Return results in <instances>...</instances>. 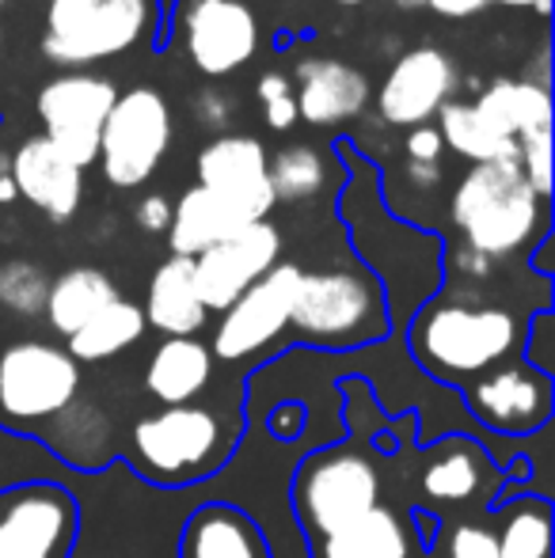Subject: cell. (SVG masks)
<instances>
[{"mask_svg":"<svg viewBox=\"0 0 555 558\" xmlns=\"http://www.w3.org/2000/svg\"><path fill=\"white\" fill-rule=\"evenodd\" d=\"M293 498L304 529L324 539L381 506V475L370 456L354 448H327L301 463Z\"/></svg>","mask_w":555,"mask_h":558,"instance_id":"obj_7","label":"cell"},{"mask_svg":"<svg viewBox=\"0 0 555 558\" xmlns=\"http://www.w3.org/2000/svg\"><path fill=\"white\" fill-rule=\"evenodd\" d=\"M111 301H119V289L96 266H73V270L58 274L46 289V319L58 335H76L96 312H104Z\"/></svg>","mask_w":555,"mask_h":558,"instance_id":"obj_23","label":"cell"},{"mask_svg":"<svg viewBox=\"0 0 555 558\" xmlns=\"http://www.w3.org/2000/svg\"><path fill=\"white\" fill-rule=\"evenodd\" d=\"M403 153H408V163H442V133H437L434 122L426 125H415V130L408 133V141H403Z\"/></svg>","mask_w":555,"mask_h":558,"instance_id":"obj_35","label":"cell"},{"mask_svg":"<svg viewBox=\"0 0 555 558\" xmlns=\"http://www.w3.org/2000/svg\"><path fill=\"white\" fill-rule=\"evenodd\" d=\"M0 43H4V31H0Z\"/></svg>","mask_w":555,"mask_h":558,"instance_id":"obj_44","label":"cell"},{"mask_svg":"<svg viewBox=\"0 0 555 558\" xmlns=\"http://www.w3.org/2000/svg\"><path fill=\"white\" fill-rule=\"evenodd\" d=\"M260 99H263V111H267V125L270 130H293L301 118H297V96H293V84L289 76L281 73H263L260 76Z\"/></svg>","mask_w":555,"mask_h":558,"instance_id":"obj_33","label":"cell"},{"mask_svg":"<svg viewBox=\"0 0 555 558\" xmlns=\"http://www.w3.org/2000/svg\"><path fill=\"white\" fill-rule=\"evenodd\" d=\"M0 4H4V0H0Z\"/></svg>","mask_w":555,"mask_h":558,"instance_id":"obj_45","label":"cell"},{"mask_svg":"<svg viewBox=\"0 0 555 558\" xmlns=\"http://www.w3.org/2000/svg\"><path fill=\"white\" fill-rule=\"evenodd\" d=\"M171 148V107L156 88L119 92L99 130V168L107 183L134 191L153 179Z\"/></svg>","mask_w":555,"mask_h":558,"instance_id":"obj_6","label":"cell"},{"mask_svg":"<svg viewBox=\"0 0 555 558\" xmlns=\"http://www.w3.org/2000/svg\"><path fill=\"white\" fill-rule=\"evenodd\" d=\"M153 27V0H50L46 8V61L84 69L141 46Z\"/></svg>","mask_w":555,"mask_h":558,"instance_id":"obj_3","label":"cell"},{"mask_svg":"<svg viewBox=\"0 0 555 558\" xmlns=\"http://www.w3.org/2000/svg\"><path fill=\"white\" fill-rule=\"evenodd\" d=\"M487 4H503V8H533V12L548 15L552 12V0H487Z\"/></svg>","mask_w":555,"mask_h":558,"instance_id":"obj_40","label":"cell"},{"mask_svg":"<svg viewBox=\"0 0 555 558\" xmlns=\"http://www.w3.org/2000/svg\"><path fill=\"white\" fill-rule=\"evenodd\" d=\"M267 221L255 209H248L244 202H232L206 186H191L183 191V198L171 206V225H168V243L171 255L179 258H198L202 251H209L214 243L237 235L240 228Z\"/></svg>","mask_w":555,"mask_h":558,"instance_id":"obj_19","label":"cell"},{"mask_svg":"<svg viewBox=\"0 0 555 558\" xmlns=\"http://www.w3.org/2000/svg\"><path fill=\"white\" fill-rule=\"evenodd\" d=\"M76 506L61 486L31 483L0 494V558H69Z\"/></svg>","mask_w":555,"mask_h":558,"instance_id":"obj_10","label":"cell"},{"mask_svg":"<svg viewBox=\"0 0 555 558\" xmlns=\"http://www.w3.org/2000/svg\"><path fill=\"white\" fill-rule=\"evenodd\" d=\"M15 198H20V194H15L12 175H0V206H12Z\"/></svg>","mask_w":555,"mask_h":558,"instance_id":"obj_41","label":"cell"},{"mask_svg":"<svg viewBox=\"0 0 555 558\" xmlns=\"http://www.w3.org/2000/svg\"><path fill=\"white\" fill-rule=\"evenodd\" d=\"M518 168L526 175V183L536 191V198H552V130L529 133L518 141Z\"/></svg>","mask_w":555,"mask_h":558,"instance_id":"obj_32","label":"cell"},{"mask_svg":"<svg viewBox=\"0 0 555 558\" xmlns=\"http://www.w3.org/2000/svg\"><path fill=\"white\" fill-rule=\"evenodd\" d=\"M468 411L495 434H536L552 418V376L533 365L491 368L468 388Z\"/></svg>","mask_w":555,"mask_h":558,"instance_id":"obj_14","label":"cell"},{"mask_svg":"<svg viewBox=\"0 0 555 558\" xmlns=\"http://www.w3.org/2000/svg\"><path fill=\"white\" fill-rule=\"evenodd\" d=\"M457 88V65L442 46H415L400 53L396 65L388 69L385 84L377 92V114L388 125H426L449 104Z\"/></svg>","mask_w":555,"mask_h":558,"instance_id":"obj_15","label":"cell"},{"mask_svg":"<svg viewBox=\"0 0 555 558\" xmlns=\"http://www.w3.org/2000/svg\"><path fill=\"white\" fill-rule=\"evenodd\" d=\"M408 532L385 506H373L358 521L319 539V558H408Z\"/></svg>","mask_w":555,"mask_h":558,"instance_id":"obj_25","label":"cell"},{"mask_svg":"<svg viewBox=\"0 0 555 558\" xmlns=\"http://www.w3.org/2000/svg\"><path fill=\"white\" fill-rule=\"evenodd\" d=\"M8 175L15 183V194L27 198L50 221H69L81 209L84 171L76 163H69L43 133L23 137V145L8 160Z\"/></svg>","mask_w":555,"mask_h":558,"instance_id":"obj_17","label":"cell"},{"mask_svg":"<svg viewBox=\"0 0 555 558\" xmlns=\"http://www.w3.org/2000/svg\"><path fill=\"white\" fill-rule=\"evenodd\" d=\"M281 258V232L270 221H255L237 235L202 251L194 263V289L206 312H225L248 293Z\"/></svg>","mask_w":555,"mask_h":558,"instance_id":"obj_11","label":"cell"},{"mask_svg":"<svg viewBox=\"0 0 555 558\" xmlns=\"http://www.w3.org/2000/svg\"><path fill=\"white\" fill-rule=\"evenodd\" d=\"M331 163L319 148L312 145H289L281 153L270 156V191H275V202H309L316 194L327 191L331 183Z\"/></svg>","mask_w":555,"mask_h":558,"instance_id":"obj_29","label":"cell"},{"mask_svg":"<svg viewBox=\"0 0 555 558\" xmlns=\"http://www.w3.org/2000/svg\"><path fill=\"white\" fill-rule=\"evenodd\" d=\"M194 114L206 130H225L232 122V99L221 96L217 88H206L194 96Z\"/></svg>","mask_w":555,"mask_h":558,"instance_id":"obj_36","label":"cell"},{"mask_svg":"<svg viewBox=\"0 0 555 558\" xmlns=\"http://www.w3.org/2000/svg\"><path fill=\"white\" fill-rule=\"evenodd\" d=\"M145 327H156L168 338H194L206 327L209 312L202 308L198 289H194V263L191 258H164L148 278L145 293Z\"/></svg>","mask_w":555,"mask_h":558,"instance_id":"obj_20","label":"cell"},{"mask_svg":"<svg viewBox=\"0 0 555 558\" xmlns=\"http://www.w3.org/2000/svg\"><path fill=\"white\" fill-rule=\"evenodd\" d=\"M449 558H498L495 532L483 524H460L449 536Z\"/></svg>","mask_w":555,"mask_h":558,"instance_id":"obj_34","label":"cell"},{"mask_svg":"<svg viewBox=\"0 0 555 558\" xmlns=\"http://www.w3.org/2000/svg\"><path fill=\"white\" fill-rule=\"evenodd\" d=\"M437 133H442L445 148H453V153L472 163L518 160V141H506V137H498V133H491L487 125L475 118L472 104H445L442 111H437Z\"/></svg>","mask_w":555,"mask_h":558,"instance_id":"obj_28","label":"cell"},{"mask_svg":"<svg viewBox=\"0 0 555 558\" xmlns=\"http://www.w3.org/2000/svg\"><path fill=\"white\" fill-rule=\"evenodd\" d=\"M289 327L316 345H362L385 335V296L370 274L316 270L301 274Z\"/></svg>","mask_w":555,"mask_h":558,"instance_id":"obj_4","label":"cell"},{"mask_svg":"<svg viewBox=\"0 0 555 558\" xmlns=\"http://www.w3.org/2000/svg\"><path fill=\"white\" fill-rule=\"evenodd\" d=\"M521 342V324L506 308L475 304H426L411 324V353L430 376L480 380L503 365Z\"/></svg>","mask_w":555,"mask_h":558,"instance_id":"obj_2","label":"cell"},{"mask_svg":"<svg viewBox=\"0 0 555 558\" xmlns=\"http://www.w3.org/2000/svg\"><path fill=\"white\" fill-rule=\"evenodd\" d=\"M186 558H267L263 532L229 506H206L191 517L183 536Z\"/></svg>","mask_w":555,"mask_h":558,"instance_id":"obj_24","label":"cell"},{"mask_svg":"<svg viewBox=\"0 0 555 558\" xmlns=\"http://www.w3.org/2000/svg\"><path fill=\"white\" fill-rule=\"evenodd\" d=\"M214 376V353L198 338H164L145 368V388L156 403L183 407L206 391Z\"/></svg>","mask_w":555,"mask_h":558,"instance_id":"obj_21","label":"cell"},{"mask_svg":"<svg viewBox=\"0 0 555 558\" xmlns=\"http://www.w3.org/2000/svg\"><path fill=\"white\" fill-rule=\"evenodd\" d=\"M498 558H552V506L544 498H518L498 513Z\"/></svg>","mask_w":555,"mask_h":558,"instance_id":"obj_27","label":"cell"},{"mask_svg":"<svg viewBox=\"0 0 555 558\" xmlns=\"http://www.w3.org/2000/svg\"><path fill=\"white\" fill-rule=\"evenodd\" d=\"M183 46L202 76H232L260 50V20L244 0H194L183 12Z\"/></svg>","mask_w":555,"mask_h":558,"instance_id":"obj_13","label":"cell"},{"mask_svg":"<svg viewBox=\"0 0 555 558\" xmlns=\"http://www.w3.org/2000/svg\"><path fill=\"white\" fill-rule=\"evenodd\" d=\"M119 88L96 73H61L43 84L35 99L43 137L76 168H88L99 156V130L111 114Z\"/></svg>","mask_w":555,"mask_h":558,"instance_id":"obj_9","label":"cell"},{"mask_svg":"<svg viewBox=\"0 0 555 558\" xmlns=\"http://www.w3.org/2000/svg\"><path fill=\"white\" fill-rule=\"evenodd\" d=\"M301 266L278 263L270 274H263L240 301H232L221 312V324L214 335V353L221 361H244L270 345L289 327L293 296L301 286Z\"/></svg>","mask_w":555,"mask_h":558,"instance_id":"obj_12","label":"cell"},{"mask_svg":"<svg viewBox=\"0 0 555 558\" xmlns=\"http://www.w3.org/2000/svg\"><path fill=\"white\" fill-rule=\"evenodd\" d=\"M331 4H342V8H358V4H370V0H331Z\"/></svg>","mask_w":555,"mask_h":558,"instance_id":"obj_42","label":"cell"},{"mask_svg":"<svg viewBox=\"0 0 555 558\" xmlns=\"http://www.w3.org/2000/svg\"><path fill=\"white\" fill-rule=\"evenodd\" d=\"M408 175L415 186H437V179H442V163H408Z\"/></svg>","mask_w":555,"mask_h":558,"instance_id":"obj_39","label":"cell"},{"mask_svg":"<svg viewBox=\"0 0 555 558\" xmlns=\"http://www.w3.org/2000/svg\"><path fill=\"white\" fill-rule=\"evenodd\" d=\"M396 8H422V0H396Z\"/></svg>","mask_w":555,"mask_h":558,"instance_id":"obj_43","label":"cell"},{"mask_svg":"<svg viewBox=\"0 0 555 558\" xmlns=\"http://www.w3.org/2000/svg\"><path fill=\"white\" fill-rule=\"evenodd\" d=\"M483 452L468 441H449L422 471V494L437 501H464L483 483Z\"/></svg>","mask_w":555,"mask_h":558,"instance_id":"obj_30","label":"cell"},{"mask_svg":"<svg viewBox=\"0 0 555 558\" xmlns=\"http://www.w3.org/2000/svg\"><path fill=\"white\" fill-rule=\"evenodd\" d=\"M81 391V368L61 345L15 342L0 350V422L35 426L61 414Z\"/></svg>","mask_w":555,"mask_h":558,"instance_id":"obj_8","label":"cell"},{"mask_svg":"<svg viewBox=\"0 0 555 558\" xmlns=\"http://www.w3.org/2000/svg\"><path fill=\"white\" fill-rule=\"evenodd\" d=\"M422 8H430L442 20H472L487 8V0H422Z\"/></svg>","mask_w":555,"mask_h":558,"instance_id":"obj_38","label":"cell"},{"mask_svg":"<svg viewBox=\"0 0 555 558\" xmlns=\"http://www.w3.org/2000/svg\"><path fill=\"white\" fill-rule=\"evenodd\" d=\"M134 221H137V228H145V232H168V225H171V202L164 198V194H148V198L137 202Z\"/></svg>","mask_w":555,"mask_h":558,"instance_id":"obj_37","label":"cell"},{"mask_svg":"<svg viewBox=\"0 0 555 558\" xmlns=\"http://www.w3.org/2000/svg\"><path fill=\"white\" fill-rule=\"evenodd\" d=\"M229 429L209 407L183 403L145 414L130 434L137 471L160 483H191L225 460Z\"/></svg>","mask_w":555,"mask_h":558,"instance_id":"obj_5","label":"cell"},{"mask_svg":"<svg viewBox=\"0 0 555 558\" xmlns=\"http://www.w3.org/2000/svg\"><path fill=\"white\" fill-rule=\"evenodd\" d=\"M544 206L536 191L526 183L518 160L475 163L457 183L449 202V217L464 235V247L483 263L518 255L521 247L541 235Z\"/></svg>","mask_w":555,"mask_h":558,"instance_id":"obj_1","label":"cell"},{"mask_svg":"<svg viewBox=\"0 0 555 558\" xmlns=\"http://www.w3.org/2000/svg\"><path fill=\"white\" fill-rule=\"evenodd\" d=\"M145 335V312L134 301H111L104 312L88 319L76 335H69V357L73 361H107L130 350Z\"/></svg>","mask_w":555,"mask_h":558,"instance_id":"obj_26","label":"cell"},{"mask_svg":"<svg viewBox=\"0 0 555 558\" xmlns=\"http://www.w3.org/2000/svg\"><path fill=\"white\" fill-rule=\"evenodd\" d=\"M475 118L491 133L506 141H521L529 133L552 130V96L544 84L533 81H495L472 104Z\"/></svg>","mask_w":555,"mask_h":558,"instance_id":"obj_22","label":"cell"},{"mask_svg":"<svg viewBox=\"0 0 555 558\" xmlns=\"http://www.w3.org/2000/svg\"><path fill=\"white\" fill-rule=\"evenodd\" d=\"M46 289L50 281L35 263H23V258L0 263V308L15 316H38L46 304Z\"/></svg>","mask_w":555,"mask_h":558,"instance_id":"obj_31","label":"cell"},{"mask_svg":"<svg viewBox=\"0 0 555 558\" xmlns=\"http://www.w3.org/2000/svg\"><path fill=\"white\" fill-rule=\"evenodd\" d=\"M270 153L260 137L248 133H217L194 160L198 171V186L217 191L232 202H244L248 209H255L260 217H267L278 206L275 191H270Z\"/></svg>","mask_w":555,"mask_h":558,"instance_id":"obj_16","label":"cell"},{"mask_svg":"<svg viewBox=\"0 0 555 558\" xmlns=\"http://www.w3.org/2000/svg\"><path fill=\"white\" fill-rule=\"evenodd\" d=\"M297 118L309 125L354 122L370 104V76L335 58H309L297 65Z\"/></svg>","mask_w":555,"mask_h":558,"instance_id":"obj_18","label":"cell"}]
</instances>
